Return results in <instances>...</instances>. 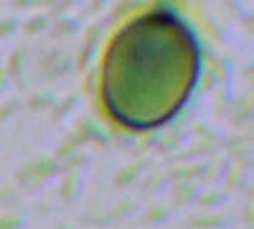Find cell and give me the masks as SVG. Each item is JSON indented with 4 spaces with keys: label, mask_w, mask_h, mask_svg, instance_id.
<instances>
[{
    "label": "cell",
    "mask_w": 254,
    "mask_h": 229,
    "mask_svg": "<svg viewBox=\"0 0 254 229\" xmlns=\"http://www.w3.org/2000/svg\"><path fill=\"white\" fill-rule=\"evenodd\" d=\"M201 74L198 41L168 8L130 20L110 44L102 67V97L112 117L147 130L168 122Z\"/></svg>",
    "instance_id": "cell-1"
}]
</instances>
